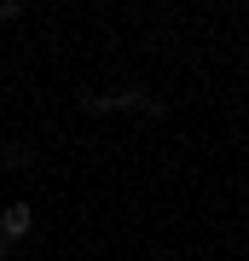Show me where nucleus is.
Wrapping results in <instances>:
<instances>
[{
  "label": "nucleus",
  "mask_w": 249,
  "mask_h": 261,
  "mask_svg": "<svg viewBox=\"0 0 249 261\" xmlns=\"http://www.w3.org/2000/svg\"><path fill=\"white\" fill-rule=\"evenodd\" d=\"M0 232H6V238H23V232H29V209H23V203H12L6 215H0Z\"/></svg>",
  "instance_id": "1"
},
{
  "label": "nucleus",
  "mask_w": 249,
  "mask_h": 261,
  "mask_svg": "<svg viewBox=\"0 0 249 261\" xmlns=\"http://www.w3.org/2000/svg\"><path fill=\"white\" fill-rule=\"evenodd\" d=\"M6 250H12V238H6V232H0V255H6Z\"/></svg>",
  "instance_id": "2"
}]
</instances>
